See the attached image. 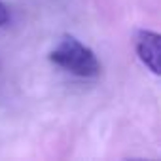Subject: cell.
Here are the masks:
<instances>
[{"instance_id": "cell-2", "label": "cell", "mask_w": 161, "mask_h": 161, "mask_svg": "<svg viewBox=\"0 0 161 161\" xmlns=\"http://www.w3.org/2000/svg\"><path fill=\"white\" fill-rule=\"evenodd\" d=\"M135 47L140 61L152 70L153 74L161 72L159 59H161V36L153 31H138L135 38Z\"/></svg>"}, {"instance_id": "cell-3", "label": "cell", "mask_w": 161, "mask_h": 161, "mask_svg": "<svg viewBox=\"0 0 161 161\" xmlns=\"http://www.w3.org/2000/svg\"><path fill=\"white\" fill-rule=\"evenodd\" d=\"M8 19H10V14H8V8H6V4L0 0V27H4L6 23H8Z\"/></svg>"}, {"instance_id": "cell-1", "label": "cell", "mask_w": 161, "mask_h": 161, "mask_svg": "<svg viewBox=\"0 0 161 161\" xmlns=\"http://www.w3.org/2000/svg\"><path fill=\"white\" fill-rule=\"evenodd\" d=\"M49 61L80 78L97 76L101 70V64H99L95 53L87 46H84L78 38L68 36V34L63 36L59 40V44L51 49Z\"/></svg>"}]
</instances>
